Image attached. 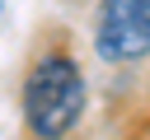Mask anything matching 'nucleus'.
I'll list each match as a JSON object with an SVG mask.
<instances>
[{"instance_id":"f257e3e1","label":"nucleus","mask_w":150,"mask_h":140,"mask_svg":"<svg viewBox=\"0 0 150 140\" xmlns=\"http://www.w3.org/2000/svg\"><path fill=\"white\" fill-rule=\"evenodd\" d=\"M23 126L33 140H66L89 107V79L70 51H42L23 75Z\"/></svg>"},{"instance_id":"f03ea898","label":"nucleus","mask_w":150,"mask_h":140,"mask_svg":"<svg viewBox=\"0 0 150 140\" xmlns=\"http://www.w3.org/2000/svg\"><path fill=\"white\" fill-rule=\"evenodd\" d=\"M94 51L103 65H136L150 56V0H103L94 14Z\"/></svg>"}]
</instances>
